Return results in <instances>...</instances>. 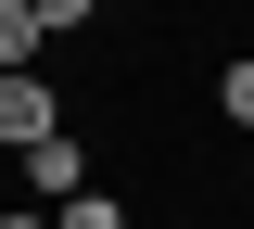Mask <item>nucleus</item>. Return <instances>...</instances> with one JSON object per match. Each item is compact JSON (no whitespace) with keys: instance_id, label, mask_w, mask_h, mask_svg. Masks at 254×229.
Here are the masks:
<instances>
[{"instance_id":"1","label":"nucleus","mask_w":254,"mask_h":229,"mask_svg":"<svg viewBox=\"0 0 254 229\" xmlns=\"http://www.w3.org/2000/svg\"><path fill=\"white\" fill-rule=\"evenodd\" d=\"M26 191H38V217H51V204H76V191H89V140H76V128L38 140V153H26Z\"/></svg>"},{"instance_id":"2","label":"nucleus","mask_w":254,"mask_h":229,"mask_svg":"<svg viewBox=\"0 0 254 229\" xmlns=\"http://www.w3.org/2000/svg\"><path fill=\"white\" fill-rule=\"evenodd\" d=\"M0 140H13V153H38V140H64V102L38 89V76H0Z\"/></svg>"},{"instance_id":"3","label":"nucleus","mask_w":254,"mask_h":229,"mask_svg":"<svg viewBox=\"0 0 254 229\" xmlns=\"http://www.w3.org/2000/svg\"><path fill=\"white\" fill-rule=\"evenodd\" d=\"M0 76H38V0H0Z\"/></svg>"},{"instance_id":"4","label":"nucleus","mask_w":254,"mask_h":229,"mask_svg":"<svg viewBox=\"0 0 254 229\" xmlns=\"http://www.w3.org/2000/svg\"><path fill=\"white\" fill-rule=\"evenodd\" d=\"M216 115H229V128H254V51H229V76H216Z\"/></svg>"},{"instance_id":"5","label":"nucleus","mask_w":254,"mask_h":229,"mask_svg":"<svg viewBox=\"0 0 254 229\" xmlns=\"http://www.w3.org/2000/svg\"><path fill=\"white\" fill-rule=\"evenodd\" d=\"M51 217H64V229H127V204H115V191H76V204H51Z\"/></svg>"},{"instance_id":"6","label":"nucleus","mask_w":254,"mask_h":229,"mask_svg":"<svg viewBox=\"0 0 254 229\" xmlns=\"http://www.w3.org/2000/svg\"><path fill=\"white\" fill-rule=\"evenodd\" d=\"M89 13H102V0H38V38H76Z\"/></svg>"},{"instance_id":"7","label":"nucleus","mask_w":254,"mask_h":229,"mask_svg":"<svg viewBox=\"0 0 254 229\" xmlns=\"http://www.w3.org/2000/svg\"><path fill=\"white\" fill-rule=\"evenodd\" d=\"M0 229H64V217H0Z\"/></svg>"}]
</instances>
